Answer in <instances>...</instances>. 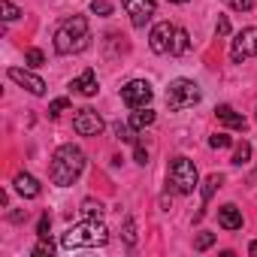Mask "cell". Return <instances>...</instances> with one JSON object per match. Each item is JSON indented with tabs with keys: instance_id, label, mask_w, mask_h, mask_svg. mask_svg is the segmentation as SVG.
<instances>
[{
	"instance_id": "6da1fadb",
	"label": "cell",
	"mask_w": 257,
	"mask_h": 257,
	"mask_svg": "<svg viewBox=\"0 0 257 257\" xmlns=\"http://www.w3.org/2000/svg\"><path fill=\"white\" fill-rule=\"evenodd\" d=\"M82 170H85V155H82L79 146L67 143V146H58V149H55L52 164H49V179H52V185L70 188V185L82 176Z\"/></svg>"
},
{
	"instance_id": "7a4b0ae2",
	"label": "cell",
	"mask_w": 257,
	"mask_h": 257,
	"mask_svg": "<svg viewBox=\"0 0 257 257\" xmlns=\"http://www.w3.org/2000/svg\"><path fill=\"white\" fill-rule=\"evenodd\" d=\"M55 52L58 55H79L91 46V34H88V19L85 16H70L58 25L55 31Z\"/></svg>"
},
{
	"instance_id": "3957f363",
	"label": "cell",
	"mask_w": 257,
	"mask_h": 257,
	"mask_svg": "<svg viewBox=\"0 0 257 257\" xmlns=\"http://www.w3.org/2000/svg\"><path fill=\"white\" fill-rule=\"evenodd\" d=\"M106 242H109V227L100 218H88L82 224H73L61 236V245L67 251H73V248H103Z\"/></svg>"
},
{
	"instance_id": "277c9868",
	"label": "cell",
	"mask_w": 257,
	"mask_h": 257,
	"mask_svg": "<svg viewBox=\"0 0 257 257\" xmlns=\"http://www.w3.org/2000/svg\"><path fill=\"white\" fill-rule=\"evenodd\" d=\"M200 97H203V91H200V85L194 79H173L170 88H167V106L173 112H182V109L197 106Z\"/></svg>"
},
{
	"instance_id": "5b68a950",
	"label": "cell",
	"mask_w": 257,
	"mask_h": 257,
	"mask_svg": "<svg viewBox=\"0 0 257 257\" xmlns=\"http://www.w3.org/2000/svg\"><path fill=\"white\" fill-rule=\"evenodd\" d=\"M197 182H200V173H197L194 161H188V158H173L170 161V185L179 194H194Z\"/></svg>"
},
{
	"instance_id": "8992f818",
	"label": "cell",
	"mask_w": 257,
	"mask_h": 257,
	"mask_svg": "<svg viewBox=\"0 0 257 257\" xmlns=\"http://www.w3.org/2000/svg\"><path fill=\"white\" fill-rule=\"evenodd\" d=\"M248 58H257V28H242L230 46V61L242 64Z\"/></svg>"
},
{
	"instance_id": "52a82bcc",
	"label": "cell",
	"mask_w": 257,
	"mask_h": 257,
	"mask_svg": "<svg viewBox=\"0 0 257 257\" xmlns=\"http://www.w3.org/2000/svg\"><path fill=\"white\" fill-rule=\"evenodd\" d=\"M152 97H155V91H152V85H149L146 79H134V82H127V85L121 88V100L131 106V109H143V106H149Z\"/></svg>"
},
{
	"instance_id": "ba28073f",
	"label": "cell",
	"mask_w": 257,
	"mask_h": 257,
	"mask_svg": "<svg viewBox=\"0 0 257 257\" xmlns=\"http://www.w3.org/2000/svg\"><path fill=\"white\" fill-rule=\"evenodd\" d=\"M121 7H124V13L131 16V25L134 28H146L152 19H155V13H158V4L155 0H121Z\"/></svg>"
},
{
	"instance_id": "9c48e42d",
	"label": "cell",
	"mask_w": 257,
	"mask_h": 257,
	"mask_svg": "<svg viewBox=\"0 0 257 257\" xmlns=\"http://www.w3.org/2000/svg\"><path fill=\"white\" fill-rule=\"evenodd\" d=\"M103 127H106L103 118H100L94 109H88V106L79 109L76 118H73V131H76L79 137H100V134H103Z\"/></svg>"
},
{
	"instance_id": "30bf717a",
	"label": "cell",
	"mask_w": 257,
	"mask_h": 257,
	"mask_svg": "<svg viewBox=\"0 0 257 257\" xmlns=\"http://www.w3.org/2000/svg\"><path fill=\"white\" fill-rule=\"evenodd\" d=\"M173 37H176V28H173L170 22H158V25L152 28V34H149V49H152L155 55H170Z\"/></svg>"
},
{
	"instance_id": "8fae6325",
	"label": "cell",
	"mask_w": 257,
	"mask_h": 257,
	"mask_svg": "<svg viewBox=\"0 0 257 257\" xmlns=\"http://www.w3.org/2000/svg\"><path fill=\"white\" fill-rule=\"evenodd\" d=\"M7 76H10L16 85H22L25 91H31L34 97H43V94H46V82H43L37 73H31V70H22V67H10V70H7Z\"/></svg>"
},
{
	"instance_id": "7c38bea8",
	"label": "cell",
	"mask_w": 257,
	"mask_h": 257,
	"mask_svg": "<svg viewBox=\"0 0 257 257\" xmlns=\"http://www.w3.org/2000/svg\"><path fill=\"white\" fill-rule=\"evenodd\" d=\"M13 188H16V194H22L25 200H34V197H40V191H43V185H40L31 173H19V176L13 179Z\"/></svg>"
},
{
	"instance_id": "4fadbf2b",
	"label": "cell",
	"mask_w": 257,
	"mask_h": 257,
	"mask_svg": "<svg viewBox=\"0 0 257 257\" xmlns=\"http://www.w3.org/2000/svg\"><path fill=\"white\" fill-rule=\"evenodd\" d=\"M218 224H221L224 230H242V209L233 206V203L221 206V209H218Z\"/></svg>"
},
{
	"instance_id": "5bb4252c",
	"label": "cell",
	"mask_w": 257,
	"mask_h": 257,
	"mask_svg": "<svg viewBox=\"0 0 257 257\" xmlns=\"http://www.w3.org/2000/svg\"><path fill=\"white\" fill-rule=\"evenodd\" d=\"M215 115H218V121L224 124V127H230V131H245V118L233 109V106H227V103H221L218 109H215Z\"/></svg>"
},
{
	"instance_id": "9a60e30c",
	"label": "cell",
	"mask_w": 257,
	"mask_h": 257,
	"mask_svg": "<svg viewBox=\"0 0 257 257\" xmlns=\"http://www.w3.org/2000/svg\"><path fill=\"white\" fill-rule=\"evenodd\" d=\"M70 88H73V91H79V94H85V97H94V94H97V73L88 67L79 79H73V82H70Z\"/></svg>"
},
{
	"instance_id": "2e32d148",
	"label": "cell",
	"mask_w": 257,
	"mask_h": 257,
	"mask_svg": "<svg viewBox=\"0 0 257 257\" xmlns=\"http://www.w3.org/2000/svg\"><path fill=\"white\" fill-rule=\"evenodd\" d=\"M155 109H149V106H143V109H137V112H131V127L134 131H146V127H152L155 124Z\"/></svg>"
},
{
	"instance_id": "e0dca14e",
	"label": "cell",
	"mask_w": 257,
	"mask_h": 257,
	"mask_svg": "<svg viewBox=\"0 0 257 257\" xmlns=\"http://www.w3.org/2000/svg\"><path fill=\"white\" fill-rule=\"evenodd\" d=\"M191 49V34L185 31V28H176V37H173V49H170V55H185Z\"/></svg>"
},
{
	"instance_id": "ac0fdd59",
	"label": "cell",
	"mask_w": 257,
	"mask_h": 257,
	"mask_svg": "<svg viewBox=\"0 0 257 257\" xmlns=\"http://www.w3.org/2000/svg\"><path fill=\"white\" fill-rule=\"evenodd\" d=\"M221 185H224V176H218V173H212V176L203 182V206H206V203L215 197V191H218Z\"/></svg>"
},
{
	"instance_id": "d6986e66",
	"label": "cell",
	"mask_w": 257,
	"mask_h": 257,
	"mask_svg": "<svg viewBox=\"0 0 257 257\" xmlns=\"http://www.w3.org/2000/svg\"><path fill=\"white\" fill-rule=\"evenodd\" d=\"M112 134H115L121 143H134V146H137V137H134V127H131V124L115 121V124H112Z\"/></svg>"
},
{
	"instance_id": "ffe728a7",
	"label": "cell",
	"mask_w": 257,
	"mask_h": 257,
	"mask_svg": "<svg viewBox=\"0 0 257 257\" xmlns=\"http://www.w3.org/2000/svg\"><path fill=\"white\" fill-rule=\"evenodd\" d=\"M248 161H251V143L242 140V143L233 149V164H236V167H245Z\"/></svg>"
},
{
	"instance_id": "44dd1931",
	"label": "cell",
	"mask_w": 257,
	"mask_h": 257,
	"mask_svg": "<svg viewBox=\"0 0 257 257\" xmlns=\"http://www.w3.org/2000/svg\"><path fill=\"white\" fill-rule=\"evenodd\" d=\"M0 16H4V22H16L22 16V10L13 4V0H0Z\"/></svg>"
},
{
	"instance_id": "7402d4cb",
	"label": "cell",
	"mask_w": 257,
	"mask_h": 257,
	"mask_svg": "<svg viewBox=\"0 0 257 257\" xmlns=\"http://www.w3.org/2000/svg\"><path fill=\"white\" fill-rule=\"evenodd\" d=\"M82 212L88 215V218H103V203L100 200H82Z\"/></svg>"
},
{
	"instance_id": "603a6c76",
	"label": "cell",
	"mask_w": 257,
	"mask_h": 257,
	"mask_svg": "<svg viewBox=\"0 0 257 257\" xmlns=\"http://www.w3.org/2000/svg\"><path fill=\"white\" fill-rule=\"evenodd\" d=\"M52 254H55L52 239H49V236H40V242L34 245V257H52Z\"/></svg>"
},
{
	"instance_id": "cb8c5ba5",
	"label": "cell",
	"mask_w": 257,
	"mask_h": 257,
	"mask_svg": "<svg viewBox=\"0 0 257 257\" xmlns=\"http://www.w3.org/2000/svg\"><path fill=\"white\" fill-rule=\"evenodd\" d=\"M25 64H28V67H43V64H46V55H43L40 49H28V52H25Z\"/></svg>"
},
{
	"instance_id": "d4e9b609",
	"label": "cell",
	"mask_w": 257,
	"mask_h": 257,
	"mask_svg": "<svg viewBox=\"0 0 257 257\" xmlns=\"http://www.w3.org/2000/svg\"><path fill=\"white\" fill-rule=\"evenodd\" d=\"M64 109H70V97H55V100L49 103V115H52V118H58Z\"/></svg>"
},
{
	"instance_id": "484cf974",
	"label": "cell",
	"mask_w": 257,
	"mask_h": 257,
	"mask_svg": "<svg viewBox=\"0 0 257 257\" xmlns=\"http://www.w3.org/2000/svg\"><path fill=\"white\" fill-rule=\"evenodd\" d=\"M91 13L106 19V16H112V4H109V0H91Z\"/></svg>"
},
{
	"instance_id": "4316f807",
	"label": "cell",
	"mask_w": 257,
	"mask_h": 257,
	"mask_svg": "<svg viewBox=\"0 0 257 257\" xmlns=\"http://www.w3.org/2000/svg\"><path fill=\"white\" fill-rule=\"evenodd\" d=\"M215 239H218L215 233H200V236H197V242H194V248H197V251H209V248L215 245Z\"/></svg>"
},
{
	"instance_id": "83f0119b",
	"label": "cell",
	"mask_w": 257,
	"mask_h": 257,
	"mask_svg": "<svg viewBox=\"0 0 257 257\" xmlns=\"http://www.w3.org/2000/svg\"><path fill=\"white\" fill-rule=\"evenodd\" d=\"M124 242L137 245V224H134V218H124Z\"/></svg>"
},
{
	"instance_id": "f1b7e54d",
	"label": "cell",
	"mask_w": 257,
	"mask_h": 257,
	"mask_svg": "<svg viewBox=\"0 0 257 257\" xmlns=\"http://www.w3.org/2000/svg\"><path fill=\"white\" fill-rule=\"evenodd\" d=\"M230 143H233V140H230L227 134H212V137H209V146H212V149H227Z\"/></svg>"
},
{
	"instance_id": "f546056e",
	"label": "cell",
	"mask_w": 257,
	"mask_h": 257,
	"mask_svg": "<svg viewBox=\"0 0 257 257\" xmlns=\"http://www.w3.org/2000/svg\"><path fill=\"white\" fill-rule=\"evenodd\" d=\"M227 7L236 13H248V10H254V0H227Z\"/></svg>"
},
{
	"instance_id": "4dcf8cb0",
	"label": "cell",
	"mask_w": 257,
	"mask_h": 257,
	"mask_svg": "<svg viewBox=\"0 0 257 257\" xmlns=\"http://www.w3.org/2000/svg\"><path fill=\"white\" fill-rule=\"evenodd\" d=\"M215 34H218V37H230V19H227V16H218Z\"/></svg>"
},
{
	"instance_id": "1f68e13d",
	"label": "cell",
	"mask_w": 257,
	"mask_h": 257,
	"mask_svg": "<svg viewBox=\"0 0 257 257\" xmlns=\"http://www.w3.org/2000/svg\"><path fill=\"white\" fill-rule=\"evenodd\" d=\"M49 230H52V218H49V212L40 218V224H37V236H49Z\"/></svg>"
},
{
	"instance_id": "d6a6232c",
	"label": "cell",
	"mask_w": 257,
	"mask_h": 257,
	"mask_svg": "<svg viewBox=\"0 0 257 257\" xmlns=\"http://www.w3.org/2000/svg\"><path fill=\"white\" fill-rule=\"evenodd\" d=\"M134 155H137V164H140V167L149 164V149H146L143 143H137V152H134Z\"/></svg>"
},
{
	"instance_id": "836d02e7",
	"label": "cell",
	"mask_w": 257,
	"mask_h": 257,
	"mask_svg": "<svg viewBox=\"0 0 257 257\" xmlns=\"http://www.w3.org/2000/svg\"><path fill=\"white\" fill-rule=\"evenodd\" d=\"M25 218H28V212H13V215H10V221H13V224H22Z\"/></svg>"
},
{
	"instance_id": "e575fe53",
	"label": "cell",
	"mask_w": 257,
	"mask_h": 257,
	"mask_svg": "<svg viewBox=\"0 0 257 257\" xmlns=\"http://www.w3.org/2000/svg\"><path fill=\"white\" fill-rule=\"evenodd\" d=\"M170 4H179V7H182V4H188V0H170Z\"/></svg>"
}]
</instances>
